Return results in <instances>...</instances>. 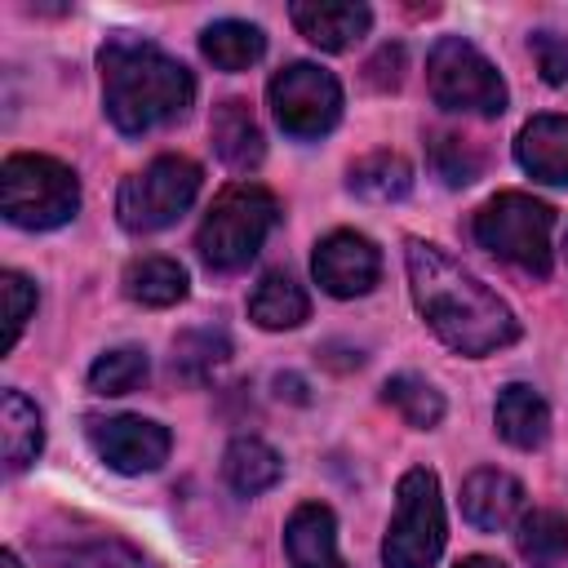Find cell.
<instances>
[{"label":"cell","mask_w":568,"mask_h":568,"mask_svg":"<svg viewBox=\"0 0 568 568\" xmlns=\"http://www.w3.org/2000/svg\"><path fill=\"white\" fill-rule=\"evenodd\" d=\"M404 266H408V288H413L422 320L448 351L479 359L519 337L515 311L484 280H475L462 262H453L439 244L408 240Z\"/></svg>","instance_id":"6da1fadb"},{"label":"cell","mask_w":568,"mask_h":568,"mask_svg":"<svg viewBox=\"0 0 568 568\" xmlns=\"http://www.w3.org/2000/svg\"><path fill=\"white\" fill-rule=\"evenodd\" d=\"M98 71H102V106L106 120L124 138H142L151 129H164L182 120L195 102V75L169 58L160 44L142 36H111L98 49Z\"/></svg>","instance_id":"7a4b0ae2"},{"label":"cell","mask_w":568,"mask_h":568,"mask_svg":"<svg viewBox=\"0 0 568 568\" xmlns=\"http://www.w3.org/2000/svg\"><path fill=\"white\" fill-rule=\"evenodd\" d=\"M275 222H280V200L257 182H235L209 204L195 231V253L217 275L244 271L275 231Z\"/></svg>","instance_id":"3957f363"},{"label":"cell","mask_w":568,"mask_h":568,"mask_svg":"<svg viewBox=\"0 0 568 568\" xmlns=\"http://www.w3.org/2000/svg\"><path fill=\"white\" fill-rule=\"evenodd\" d=\"M80 209L75 173L36 151H18L0 164V213L22 231H53L71 222Z\"/></svg>","instance_id":"277c9868"},{"label":"cell","mask_w":568,"mask_h":568,"mask_svg":"<svg viewBox=\"0 0 568 568\" xmlns=\"http://www.w3.org/2000/svg\"><path fill=\"white\" fill-rule=\"evenodd\" d=\"M550 226L555 213L550 204L524 195V191H501L475 213V240L479 248L497 253L501 262L519 266L524 275H550Z\"/></svg>","instance_id":"5b68a950"},{"label":"cell","mask_w":568,"mask_h":568,"mask_svg":"<svg viewBox=\"0 0 568 568\" xmlns=\"http://www.w3.org/2000/svg\"><path fill=\"white\" fill-rule=\"evenodd\" d=\"M448 524H444V497L439 479L426 466H413L399 475L395 488V515L382 537V564L386 568H430L444 550Z\"/></svg>","instance_id":"8992f818"},{"label":"cell","mask_w":568,"mask_h":568,"mask_svg":"<svg viewBox=\"0 0 568 568\" xmlns=\"http://www.w3.org/2000/svg\"><path fill=\"white\" fill-rule=\"evenodd\" d=\"M200 164L186 155H155L142 173H129L115 195V217L133 235L173 226L200 195Z\"/></svg>","instance_id":"52a82bcc"},{"label":"cell","mask_w":568,"mask_h":568,"mask_svg":"<svg viewBox=\"0 0 568 568\" xmlns=\"http://www.w3.org/2000/svg\"><path fill=\"white\" fill-rule=\"evenodd\" d=\"M426 89L435 106L462 115H501L506 111V80L501 71L462 36H439L426 58Z\"/></svg>","instance_id":"ba28073f"},{"label":"cell","mask_w":568,"mask_h":568,"mask_svg":"<svg viewBox=\"0 0 568 568\" xmlns=\"http://www.w3.org/2000/svg\"><path fill=\"white\" fill-rule=\"evenodd\" d=\"M271 115L288 138H324L342 115V84L320 62H288L266 84Z\"/></svg>","instance_id":"9c48e42d"},{"label":"cell","mask_w":568,"mask_h":568,"mask_svg":"<svg viewBox=\"0 0 568 568\" xmlns=\"http://www.w3.org/2000/svg\"><path fill=\"white\" fill-rule=\"evenodd\" d=\"M89 430V444L93 453L120 470V475H146V470H160L169 462V448H173V435L151 422V417H89L84 422Z\"/></svg>","instance_id":"30bf717a"},{"label":"cell","mask_w":568,"mask_h":568,"mask_svg":"<svg viewBox=\"0 0 568 568\" xmlns=\"http://www.w3.org/2000/svg\"><path fill=\"white\" fill-rule=\"evenodd\" d=\"M311 271L328 297H364L382 280V253L359 231H328L315 244Z\"/></svg>","instance_id":"8fae6325"},{"label":"cell","mask_w":568,"mask_h":568,"mask_svg":"<svg viewBox=\"0 0 568 568\" xmlns=\"http://www.w3.org/2000/svg\"><path fill=\"white\" fill-rule=\"evenodd\" d=\"M288 18H293V27L315 44V49H324V53H342V49H351L355 40H364L368 36V27H373V9L368 4H351V0H297L293 9H288Z\"/></svg>","instance_id":"7c38bea8"},{"label":"cell","mask_w":568,"mask_h":568,"mask_svg":"<svg viewBox=\"0 0 568 568\" xmlns=\"http://www.w3.org/2000/svg\"><path fill=\"white\" fill-rule=\"evenodd\" d=\"M524 497L528 493H524V484L515 475L493 470V466H479L462 484V515L479 532H497V528H510L524 515Z\"/></svg>","instance_id":"4fadbf2b"},{"label":"cell","mask_w":568,"mask_h":568,"mask_svg":"<svg viewBox=\"0 0 568 568\" xmlns=\"http://www.w3.org/2000/svg\"><path fill=\"white\" fill-rule=\"evenodd\" d=\"M288 568H346L337 555V519L324 501H302L284 524Z\"/></svg>","instance_id":"5bb4252c"},{"label":"cell","mask_w":568,"mask_h":568,"mask_svg":"<svg viewBox=\"0 0 568 568\" xmlns=\"http://www.w3.org/2000/svg\"><path fill=\"white\" fill-rule=\"evenodd\" d=\"M515 160L528 178L568 186V115H532L515 138Z\"/></svg>","instance_id":"9a60e30c"},{"label":"cell","mask_w":568,"mask_h":568,"mask_svg":"<svg viewBox=\"0 0 568 568\" xmlns=\"http://www.w3.org/2000/svg\"><path fill=\"white\" fill-rule=\"evenodd\" d=\"M209 138H213L217 160H222L226 169H240V173L257 169V164H262V155H266L262 129H257V120H253V111H248V102H244V98H226V102H217V106H213Z\"/></svg>","instance_id":"2e32d148"},{"label":"cell","mask_w":568,"mask_h":568,"mask_svg":"<svg viewBox=\"0 0 568 568\" xmlns=\"http://www.w3.org/2000/svg\"><path fill=\"white\" fill-rule=\"evenodd\" d=\"M493 422H497V435L515 448H541L550 435V408L528 382L501 386V395L493 404Z\"/></svg>","instance_id":"e0dca14e"},{"label":"cell","mask_w":568,"mask_h":568,"mask_svg":"<svg viewBox=\"0 0 568 568\" xmlns=\"http://www.w3.org/2000/svg\"><path fill=\"white\" fill-rule=\"evenodd\" d=\"M311 315V297L306 288L288 275V271H266L248 297V320L266 333H284V328H297L302 320Z\"/></svg>","instance_id":"ac0fdd59"},{"label":"cell","mask_w":568,"mask_h":568,"mask_svg":"<svg viewBox=\"0 0 568 568\" xmlns=\"http://www.w3.org/2000/svg\"><path fill=\"white\" fill-rule=\"evenodd\" d=\"M0 448H4V470L9 475L27 470L40 457V448H44L40 408L22 390H4L0 395Z\"/></svg>","instance_id":"d6986e66"},{"label":"cell","mask_w":568,"mask_h":568,"mask_svg":"<svg viewBox=\"0 0 568 568\" xmlns=\"http://www.w3.org/2000/svg\"><path fill=\"white\" fill-rule=\"evenodd\" d=\"M280 475H284L280 453H275L266 439H257V435H240V439H231L226 453H222V479H226L240 497H257V493L275 488Z\"/></svg>","instance_id":"ffe728a7"},{"label":"cell","mask_w":568,"mask_h":568,"mask_svg":"<svg viewBox=\"0 0 568 568\" xmlns=\"http://www.w3.org/2000/svg\"><path fill=\"white\" fill-rule=\"evenodd\" d=\"M191 280L182 271V262L173 257H160V253H146V257H133L124 266V297L138 302V306H178L186 297Z\"/></svg>","instance_id":"44dd1931"},{"label":"cell","mask_w":568,"mask_h":568,"mask_svg":"<svg viewBox=\"0 0 568 568\" xmlns=\"http://www.w3.org/2000/svg\"><path fill=\"white\" fill-rule=\"evenodd\" d=\"M200 53H204L217 71H248V67L266 53V36H262V27H253V22L222 18V22H209V27L200 31Z\"/></svg>","instance_id":"7402d4cb"},{"label":"cell","mask_w":568,"mask_h":568,"mask_svg":"<svg viewBox=\"0 0 568 568\" xmlns=\"http://www.w3.org/2000/svg\"><path fill=\"white\" fill-rule=\"evenodd\" d=\"M44 555H49L58 568H151V564L142 559V550H133L129 541H120V537H111V532L49 541Z\"/></svg>","instance_id":"603a6c76"},{"label":"cell","mask_w":568,"mask_h":568,"mask_svg":"<svg viewBox=\"0 0 568 568\" xmlns=\"http://www.w3.org/2000/svg\"><path fill=\"white\" fill-rule=\"evenodd\" d=\"M346 186L359 195V200H373V204H395L413 191V164L395 151H373L364 160L351 164V178Z\"/></svg>","instance_id":"cb8c5ba5"},{"label":"cell","mask_w":568,"mask_h":568,"mask_svg":"<svg viewBox=\"0 0 568 568\" xmlns=\"http://www.w3.org/2000/svg\"><path fill=\"white\" fill-rule=\"evenodd\" d=\"M515 550L528 568H555L568 559V515L524 510L515 524Z\"/></svg>","instance_id":"d4e9b609"},{"label":"cell","mask_w":568,"mask_h":568,"mask_svg":"<svg viewBox=\"0 0 568 568\" xmlns=\"http://www.w3.org/2000/svg\"><path fill=\"white\" fill-rule=\"evenodd\" d=\"M382 399L413 426V430H435L444 422V395L426 382V377H413V373H399L382 386Z\"/></svg>","instance_id":"484cf974"},{"label":"cell","mask_w":568,"mask_h":568,"mask_svg":"<svg viewBox=\"0 0 568 568\" xmlns=\"http://www.w3.org/2000/svg\"><path fill=\"white\" fill-rule=\"evenodd\" d=\"M146 351L142 346H115V351H106V355H98L93 359V368H89V390H98V395H129V390H138L142 382H146Z\"/></svg>","instance_id":"4316f807"},{"label":"cell","mask_w":568,"mask_h":568,"mask_svg":"<svg viewBox=\"0 0 568 568\" xmlns=\"http://www.w3.org/2000/svg\"><path fill=\"white\" fill-rule=\"evenodd\" d=\"M430 169L448 186H470L479 178V169H484V155L457 133H430Z\"/></svg>","instance_id":"83f0119b"},{"label":"cell","mask_w":568,"mask_h":568,"mask_svg":"<svg viewBox=\"0 0 568 568\" xmlns=\"http://www.w3.org/2000/svg\"><path fill=\"white\" fill-rule=\"evenodd\" d=\"M226 355H231V342H226V333H213V328H195V333H186V337H178V346H173V368L182 373V377H209L217 364H226Z\"/></svg>","instance_id":"f1b7e54d"},{"label":"cell","mask_w":568,"mask_h":568,"mask_svg":"<svg viewBox=\"0 0 568 568\" xmlns=\"http://www.w3.org/2000/svg\"><path fill=\"white\" fill-rule=\"evenodd\" d=\"M0 297H4V320H9V333H4V346H13L36 311V284L22 275V271H4L0 275Z\"/></svg>","instance_id":"f546056e"},{"label":"cell","mask_w":568,"mask_h":568,"mask_svg":"<svg viewBox=\"0 0 568 568\" xmlns=\"http://www.w3.org/2000/svg\"><path fill=\"white\" fill-rule=\"evenodd\" d=\"M528 49H532L546 84H568V36H559V31H532L528 36Z\"/></svg>","instance_id":"4dcf8cb0"},{"label":"cell","mask_w":568,"mask_h":568,"mask_svg":"<svg viewBox=\"0 0 568 568\" xmlns=\"http://www.w3.org/2000/svg\"><path fill=\"white\" fill-rule=\"evenodd\" d=\"M399 71H404V49H399V44H386V49L368 62V84H373V89H395V84H399Z\"/></svg>","instance_id":"1f68e13d"},{"label":"cell","mask_w":568,"mask_h":568,"mask_svg":"<svg viewBox=\"0 0 568 568\" xmlns=\"http://www.w3.org/2000/svg\"><path fill=\"white\" fill-rule=\"evenodd\" d=\"M457 568H506L501 559H493V555H466Z\"/></svg>","instance_id":"d6a6232c"},{"label":"cell","mask_w":568,"mask_h":568,"mask_svg":"<svg viewBox=\"0 0 568 568\" xmlns=\"http://www.w3.org/2000/svg\"><path fill=\"white\" fill-rule=\"evenodd\" d=\"M0 568H22V564H18V555H13V550H4V555H0Z\"/></svg>","instance_id":"836d02e7"},{"label":"cell","mask_w":568,"mask_h":568,"mask_svg":"<svg viewBox=\"0 0 568 568\" xmlns=\"http://www.w3.org/2000/svg\"><path fill=\"white\" fill-rule=\"evenodd\" d=\"M564 253H568V235H564Z\"/></svg>","instance_id":"e575fe53"}]
</instances>
